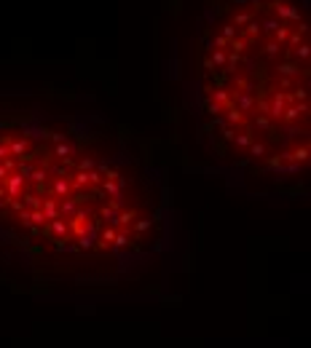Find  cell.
<instances>
[{
  "label": "cell",
  "instance_id": "cell-2",
  "mask_svg": "<svg viewBox=\"0 0 311 348\" xmlns=\"http://www.w3.org/2000/svg\"><path fill=\"white\" fill-rule=\"evenodd\" d=\"M193 86L215 156L252 177H298L308 164L306 0H220Z\"/></svg>",
  "mask_w": 311,
  "mask_h": 348
},
{
  "label": "cell",
  "instance_id": "cell-1",
  "mask_svg": "<svg viewBox=\"0 0 311 348\" xmlns=\"http://www.w3.org/2000/svg\"><path fill=\"white\" fill-rule=\"evenodd\" d=\"M164 239L158 177L94 115L0 112V244L62 274H108Z\"/></svg>",
  "mask_w": 311,
  "mask_h": 348
}]
</instances>
